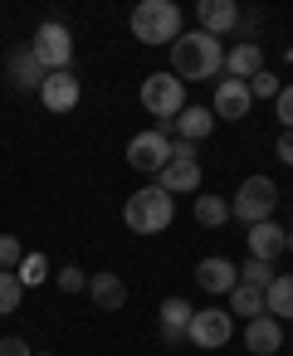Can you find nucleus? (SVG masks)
Wrapping results in <instances>:
<instances>
[{
    "mask_svg": "<svg viewBox=\"0 0 293 356\" xmlns=\"http://www.w3.org/2000/svg\"><path fill=\"white\" fill-rule=\"evenodd\" d=\"M0 356H35L25 337H0Z\"/></svg>",
    "mask_w": 293,
    "mask_h": 356,
    "instance_id": "obj_31",
    "label": "nucleus"
},
{
    "mask_svg": "<svg viewBox=\"0 0 293 356\" xmlns=\"http://www.w3.org/2000/svg\"><path fill=\"white\" fill-rule=\"evenodd\" d=\"M283 341H288V332H283V327H278V317H269V312H264V317H254V322L244 327V346H249V356H274Z\"/></svg>",
    "mask_w": 293,
    "mask_h": 356,
    "instance_id": "obj_15",
    "label": "nucleus"
},
{
    "mask_svg": "<svg viewBox=\"0 0 293 356\" xmlns=\"http://www.w3.org/2000/svg\"><path fill=\"white\" fill-rule=\"evenodd\" d=\"M288 244H293V225H288Z\"/></svg>",
    "mask_w": 293,
    "mask_h": 356,
    "instance_id": "obj_35",
    "label": "nucleus"
},
{
    "mask_svg": "<svg viewBox=\"0 0 293 356\" xmlns=\"http://www.w3.org/2000/svg\"><path fill=\"white\" fill-rule=\"evenodd\" d=\"M278 122H283V132H293V83H283V93H278Z\"/></svg>",
    "mask_w": 293,
    "mask_h": 356,
    "instance_id": "obj_30",
    "label": "nucleus"
},
{
    "mask_svg": "<svg viewBox=\"0 0 293 356\" xmlns=\"http://www.w3.org/2000/svg\"><path fill=\"white\" fill-rule=\"evenodd\" d=\"M230 317H244V322H254V317H264V293L259 288H235L230 293Z\"/></svg>",
    "mask_w": 293,
    "mask_h": 356,
    "instance_id": "obj_23",
    "label": "nucleus"
},
{
    "mask_svg": "<svg viewBox=\"0 0 293 356\" xmlns=\"http://www.w3.org/2000/svg\"><path fill=\"white\" fill-rule=\"evenodd\" d=\"M278 93H283V83H278V79H274L269 69L249 79V98H278Z\"/></svg>",
    "mask_w": 293,
    "mask_h": 356,
    "instance_id": "obj_29",
    "label": "nucleus"
},
{
    "mask_svg": "<svg viewBox=\"0 0 293 356\" xmlns=\"http://www.w3.org/2000/svg\"><path fill=\"white\" fill-rule=\"evenodd\" d=\"M196 225H205V229L230 225V200L225 195H196Z\"/></svg>",
    "mask_w": 293,
    "mask_h": 356,
    "instance_id": "obj_22",
    "label": "nucleus"
},
{
    "mask_svg": "<svg viewBox=\"0 0 293 356\" xmlns=\"http://www.w3.org/2000/svg\"><path fill=\"white\" fill-rule=\"evenodd\" d=\"M225 69V49H220V40H210L205 30H191V35H181L176 44H171V74L181 79V83H205V79H215Z\"/></svg>",
    "mask_w": 293,
    "mask_h": 356,
    "instance_id": "obj_1",
    "label": "nucleus"
},
{
    "mask_svg": "<svg viewBox=\"0 0 293 356\" xmlns=\"http://www.w3.org/2000/svg\"><path fill=\"white\" fill-rule=\"evenodd\" d=\"M157 186L176 200V195H191V191H200V161H171L161 176H157Z\"/></svg>",
    "mask_w": 293,
    "mask_h": 356,
    "instance_id": "obj_17",
    "label": "nucleus"
},
{
    "mask_svg": "<svg viewBox=\"0 0 293 356\" xmlns=\"http://www.w3.org/2000/svg\"><path fill=\"white\" fill-rule=\"evenodd\" d=\"M132 40L137 44H176L181 40V6L176 0H142L132 6Z\"/></svg>",
    "mask_w": 293,
    "mask_h": 356,
    "instance_id": "obj_2",
    "label": "nucleus"
},
{
    "mask_svg": "<svg viewBox=\"0 0 293 356\" xmlns=\"http://www.w3.org/2000/svg\"><path fill=\"white\" fill-rule=\"evenodd\" d=\"M30 54L40 59L45 74H69V64H74V35H69V25L45 20L35 30V40H30Z\"/></svg>",
    "mask_w": 293,
    "mask_h": 356,
    "instance_id": "obj_5",
    "label": "nucleus"
},
{
    "mask_svg": "<svg viewBox=\"0 0 293 356\" xmlns=\"http://www.w3.org/2000/svg\"><path fill=\"white\" fill-rule=\"evenodd\" d=\"M249 83H239V79H220L215 83V98H210V113L215 118H225V122H239L244 113H249Z\"/></svg>",
    "mask_w": 293,
    "mask_h": 356,
    "instance_id": "obj_11",
    "label": "nucleus"
},
{
    "mask_svg": "<svg viewBox=\"0 0 293 356\" xmlns=\"http://www.w3.org/2000/svg\"><path fill=\"white\" fill-rule=\"evenodd\" d=\"M79 98H84V88H79L74 69H69V74H49V79H45V88H40V103H45L49 113H74V108H79Z\"/></svg>",
    "mask_w": 293,
    "mask_h": 356,
    "instance_id": "obj_12",
    "label": "nucleus"
},
{
    "mask_svg": "<svg viewBox=\"0 0 293 356\" xmlns=\"http://www.w3.org/2000/svg\"><path fill=\"white\" fill-rule=\"evenodd\" d=\"M274 152H278V161H283V166H293V132H283V137L274 142Z\"/></svg>",
    "mask_w": 293,
    "mask_h": 356,
    "instance_id": "obj_32",
    "label": "nucleus"
},
{
    "mask_svg": "<svg viewBox=\"0 0 293 356\" xmlns=\"http://www.w3.org/2000/svg\"><path fill=\"white\" fill-rule=\"evenodd\" d=\"M127 166L142 171V176H161V171L171 166V137H161V132H137V137H127Z\"/></svg>",
    "mask_w": 293,
    "mask_h": 356,
    "instance_id": "obj_8",
    "label": "nucleus"
},
{
    "mask_svg": "<svg viewBox=\"0 0 293 356\" xmlns=\"http://www.w3.org/2000/svg\"><path fill=\"white\" fill-rule=\"evenodd\" d=\"M196 288H200V293H215V298H230V293L239 288V268H235L225 254H205V259L196 264Z\"/></svg>",
    "mask_w": 293,
    "mask_h": 356,
    "instance_id": "obj_9",
    "label": "nucleus"
},
{
    "mask_svg": "<svg viewBox=\"0 0 293 356\" xmlns=\"http://www.w3.org/2000/svg\"><path fill=\"white\" fill-rule=\"evenodd\" d=\"M196 20H200V30H205L210 40H220V35H235V30H239L244 10L235 6V0H200V6H196Z\"/></svg>",
    "mask_w": 293,
    "mask_h": 356,
    "instance_id": "obj_10",
    "label": "nucleus"
},
{
    "mask_svg": "<svg viewBox=\"0 0 293 356\" xmlns=\"http://www.w3.org/2000/svg\"><path fill=\"white\" fill-rule=\"evenodd\" d=\"M15 278H20V283H25V288H40V283H45V278H49V259H45V254H35V249H30V254H25V259H20V268H15Z\"/></svg>",
    "mask_w": 293,
    "mask_h": 356,
    "instance_id": "obj_24",
    "label": "nucleus"
},
{
    "mask_svg": "<svg viewBox=\"0 0 293 356\" xmlns=\"http://www.w3.org/2000/svg\"><path fill=\"white\" fill-rule=\"evenodd\" d=\"M171 161H196V142H171Z\"/></svg>",
    "mask_w": 293,
    "mask_h": 356,
    "instance_id": "obj_33",
    "label": "nucleus"
},
{
    "mask_svg": "<svg viewBox=\"0 0 293 356\" xmlns=\"http://www.w3.org/2000/svg\"><path fill=\"white\" fill-rule=\"evenodd\" d=\"M274 205H278V186L269 176H249V181H239V191L230 200V215L244 220V225H259V220H274Z\"/></svg>",
    "mask_w": 293,
    "mask_h": 356,
    "instance_id": "obj_6",
    "label": "nucleus"
},
{
    "mask_svg": "<svg viewBox=\"0 0 293 356\" xmlns=\"http://www.w3.org/2000/svg\"><path fill=\"white\" fill-rule=\"evenodd\" d=\"M264 312L278 317V322H283V317L293 322V273H278V278L269 283V293H264Z\"/></svg>",
    "mask_w": 293,
    "mask_h": 356,
    "instance_id": "obj_21",
    "label": "nucleus"
},
{
    "mask_svg": "<svg viewBox=\"0 0 293 356\" xmlns=\"http://www.w3.org/2000/svg\"><path fill=\"white\" fill-rule=\"evenodd\" d=\"M210 132H215V113L200 108V103H186V113L176 118V137L181 142H205Z\"/></svg>",
    "mask_w": 293,
    "mask_h": 356,
    "instance_id": "obj_20",
    "label": "nucleus"
},
{
    "mask_svg": "<svg viewBox=\"0 0 293 356\" xmlns=\"http://www.w3.org/2000/svg\"><path fill=\"white\" fill-rule=\"evenodd\" d=\"M230 337H235V317H230V307H196L191 332H186L191 346H200V351H220Z\"/></svg>",
    "mask_w": 293,
    "mask_h": 356,
    "instance_id": "obj_7",
    "label": "nucleus"
},
{
    "mask_svg": "<svg viewBox=\"0 0 293 356\" xmlns=\"http://www.w3.org/2000/svg\"><path fill=\"white\" fill-rule=\"evenodd\" d=\"M6 74H10V83H15L20 93H40V88H45V79H49V74L40 69V59L30 54V44H20V49L6 59Z\"/></svg>",
    "mask_w": 293,
    "mask_h": 356,
    "instance_id": "obj_14",
    "label": "nucleus"
},
{
    "mask_svg": "<svg viewBox=\"0 0 293 356\" xmlns=\"http://www.w3.org/2000/svg\"><path fill=\"white\" fill-rule=\"evenodd\" d=\"M20 298H25V283L15 273H0V317H10L20 307Z\"/></svg>",
    "mask_w": 293,
    "mask_h": 356,
    "instance_id": "obj_26",
    "label": "nucleus"
},
{
    "mask_svg": "<svg viewBox=\"0 0 293 356\" xmlns=\"http://www.w3.org/2000/svg\"><path fill=\"white\" fill-rule=\"evenodd\" d=\"M20 259H25L20 239H15V234H0V273H15V268H20Z\"/></svg>",
    "mask_w": 293,
    "mask_h": 356,
    "instance_id": "obj_27",
    "label": "nucleus"
},
{
    "mask_svg": "<svg viewBox=\"0 0 293 356\" xmlns=\"http://www.w3.org/2000/svg\"><path fill=\"white\" fill-rule=\"evenodd\" d=\"M35 356H54V351H35Z\"/></svg>",
    "mask_w": 293,
    "mask_h": 356,
    "instance_id": "obj_34",
    "label": "nucleus"
},
{
    "mask_svg": "<svg viewBox=\"0 0 293 356\" xmlns=\"http://www.w3.org/2000/svg\"><path fill=\"white\" fill-rule=\"evenodd\" d=\"M122 220H127V229H132V234H161V229L176 220V200L152 181V186H142V191H132V195H127Z\"/></svg>",
    "mask_w": 293,
    "mask_h": 356,
    "instance_id": "obj_3",
    "label": "nucleus"
},
{
    "mask_svg": "<svg viewBox=\"0 0 293 356\" xmlns=\"http://www.w3.org/2000/svg\"><path fill=\"white\" fill-rule=\"evenodd\" d=\"M88 298L103 307V312H118L127 302V283L118 273H88Z\"/></svg>",
    "mask_w": 293,
    "mask_h": 356,
    "instance_id": "obj_19",
    "label": "nucleus"
},
{
    "mask_svg": "<svg viewBox=\"0 0 293 356\" xmlns=\"http://www.w3.org/2000/svg\"><path fill=\"white\" fill-rule=\"evenodd\" d=\"M254 74H264V49H259V44H235V49L225 54V79L249 83Z\"/></svg>",
    "mask_w": 293,
    "mask_h": 356,
    "instance_id": "obj_18",
    "label": "nucleus"
},
{
    "mask_svg": "<svg viewBox=\"0 0 293 356\" xmlns=\"http://www.w3.org/2000/svg\"><path fill=\"white\" fill-rule=\"evenodd\" d=\"M191 317H196V307L186 302V298H166L161 302V312H157V322H161V341H186V332H191Z\"/></svg>",
    "mask_w": 293,
    "mask_h": 356,
    "instance_id": "obj_16",
    "label": "nucleus"
},
{
    "mask_svg": "<svg viewBox=\"0 0 293 356\" xmlns=\"http://www.w3.org/2000/svg\"><path fill=\"white\" fill-rule=\"evenodd\" d=\"M142 108L157 118V122H176L186 113V83L166 69V74H147L142 79Z\"/></svg>",
    "mask_w": 293,
    "mask_h": 356,
    "instance_id": "obj_4",
    "label": "nucleus"
},
{
    "mask_svg": "<svg viewBox=\"0 0 293 356\" xmlns=\"http://www.w3.org/2000/svg\"><path fill=\"white\" fill-rule=\"evenodd\" d=\"M274 278H278V273H274V264H264V259H244V268H239V283H244V288H259V293H269Z\"/></svg>",
    "mask_w": 293,
    "mask_h": 356,
    "instance_id": "obj_25",
    "label": "nucleus"
},
{
    "mask_svg": "<svg viewBox=\"0 0 293 356\" xmlns=\"http://www.w3.org/2000/svg\"><path fill=\"white\" fill-rule=\"evenodd\" d=\"M288 346H293V332H288Z\"/></svg>",
    "mask_w": 293,
    "mask_h": 356,
    "instance_id": "obj_36",
    "label": "nucleus"
},
{
    "mask_svg": "<svg viewBox=\"0 0 293 356\" xmlns=\"http://www.w3.org/2000/svg\"><path fill=\"white\" fill-rule=\"evenodd\" d=\"M54 283H59L64 293H88V273H84V268H74V264H64V268L54 273Z\"/></svg>",
    "mask_w": 293,
    "mask_h": 356,
    "instance_id": "obj_28",
    "label": "nucleus"
},
{
    "mask_svg": "<svg viewBox=\"0 0 293 356\" xmlns=\"http://www.w3.org/2000/svg\"><path fill=\"white\" fill-rule=\"evenodd\" d=\"M283 249H288V229H283L278 220H259V225H249V259L274 264Z\"/></svg>",
    "mask_w": 293,
    "mask_h": 356,
    "instance_id": "obj_13",
    "label": "nucleus"
}]
</instances>
